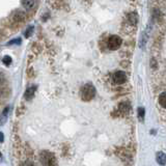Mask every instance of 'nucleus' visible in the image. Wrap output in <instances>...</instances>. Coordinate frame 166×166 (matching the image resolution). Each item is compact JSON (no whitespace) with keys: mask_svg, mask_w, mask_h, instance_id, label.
Listing matches in <instances>:
<instances>
[{"mask_svg":"<svg viewBox=\"0 0 166 166\" xmlns=\"http://www.w3.org/2000/svg\"><path fill=\"white\" fill-rule=\"evenodd\" d=\"M95 94V89L92 84H86L82 87L81 89V98L83 101L88 102L90 100L94 99Z\"/></svg>","mask_w":166,"mask_h":166,"instance_id":"f257e3e1","label":"nucleus"},{"mask_svg":"<svg viewBox=\"0 0 166 166\" xmlns=\"http://www.w3.org/2000/svg\"><path fill=\"white\" fill-rule=\"evenodd\" d=\"M41 162L43 166H55V158L49 152H43L41 154Z\"/></svg>","mask_w":166,"mask_h":166,"instance_id":"f03ea898","label":"nucleus"},{"mask_svg":"<svg viewBox=\"0 0 166 166\" xmlns=\"http://www.w3.org/2000/svg\"><path fill=\"white\" fill-rule=\"evenodd\" d=\"M107 45H108V48L112 51L114 50H117L119 48V46L122 45V39L119 36H111L108 39V42H107Z\"/></svg>","mask_w":166,"mask_h":166,"instance_id":"7ed1b4c3","label":"nucleus"},{"mask_svg":"<svg viewBox=\"0 0 166 166\" xmlns=\"http://www.w3.org/2000/svg\"><path fill=\"white\" fill-rule=\"evenodd\" d=\"M113 81L116 83V84H123V83L127 81V75H126L125 72L122 71L114 73V75H113Z\"/></svg>","mask_w":166,"mask_h":166,"instance_id":"20e7f679","label":"nucleus"},{"mask_svg":"<svg viewBox=\"0 0 166 166\" xmlns=\"http://www.w3.org/2000/svg\"><path fill=\"white\" fill-rule=\"evenodd\" d=\"M9 107H6L5 109L3 110V112L0 114V127H1V126H3L6 123L7 115H9Z\"/></svg>","mask_w":166,"mask_h":166,"instance_id":"39448f33","label":"nucleus"},{"mask_svg":"<svg viewBox=\"0 0 166 166\" xmlns=\"http://www.w3.org/2000/svg\"><path fill=\"white\" fill-rule=\"evenodd\" d=\"M36 89V86H31V87H29V88H27L26 92H25V95H24L25 99H26V100H31L32 98H33V95H34Z\"/></svg>","mask_w":166,"mask_h":166,"instance_id":"423d86ee","label":"nucleus"},{"mask_svg":"<svg viewBox=\"0 0 166 166\" xmlns=\"http://www.w3.org/2000/svg\"><path fill=\"white\" fill-rule=\"evenodd\" d=\"M128 21L132 25H136L138 22V15L134 12H130V14L128 15Z\"/></svg>","mask_w":166,"mask_h":166,"instance_id":"0eeeda50","label":"nucleus"},{"mask_svg":"<svg viewBox=\"0 0 166 166\" xmlns=\"http://www.w3.org/2000/svg\"><path fill=\"white\" fill-rule=\"evenodd\" d=\"M157 162L160 165H165L166 164V154L162 152H159L157 154Z\"/></svg>","mask_w":166,"mask_h":166,"instance_id":"6e6552de","label":"nucleus"},{"mask_svg":"<svg viewBox=\"0 0 166 166\" xmlns=\"http://www.w3.org/2000/svg\"><path fill=\"white\" fill-rule=\"evenodd\" d=\"M34 4H36V0H22V5L27 9H32Z\"/></svg>","mask_w":166,"mask_h":166,"instance_id":"1a4fd4ad","label":"nucleus"},{"mask_svg":"<svg viewBox=\"0 0 166 166\" xmlns=\"http://www.w3.org/2000/svg\"><path fill=\"white\" fill-rule=\"evenodd\" d=\"M159 104L160 106L163 108V109H166V92H162L160 95H159Z\"/></svg>","mask_w":166,"mask_h":166,"instance_id":"9d476101","label":"nucleus"},{"mask_svg":"<svg viewBox=\"0 0 166 166\" xmlns=\"http://www.w3.org/2000/svg\"><path fill=\"white\" fill-rule=\"evenodd\" d=\"M2 62H3L6 67H9V65L12 64V57L9 56V55H6V56H4L3 58H2Z\"/></svg>","mask_w":166,"mask_h":166,"instance_id":"9b49d317","label":"nucleus"},{"mask_svg":"<svg viewBox=\"0 0 166 166\" xmlns=\"http://www.w3.org/2000/svg\"><path fill=\"white\" fill-rule=\"evenodd\" d=\"M143 116H144V109L143 108H138V117H139V119L142 120Z\"/></svg>","mask_w":166,"mask_h":166,"instance_id":"f8f14e48","label":"nucleus"},{"mask_svg":"<svg viewBox=\"0 0 166 166\" xmlns=\"http://www.w3.org/2000/svg\"><path fill=\"white\" fill-rule=\"evenodd\" d=\"M32 30H33V27H29V28L27 29V31L25 32V36H26V37H29L30 36H31Z\"/></svg>","mask_w":166,"mask_h":166,"instance_id":"ddd939ff","label":"nucleus"},{"mask_svg":"<svg viewBox=\"0 0 166 166\" xmlns=\"http://www.w3.org/2000/svg\"><path fill=\"white\" fill-rule=\"evenodd\" d=\"M20 43H21V40L18 39V40H12V41L9 42V45H12V44H20Z\"/></svg>","mask_w":166,"mask_h":166,"instance_id":"4468645a","label":"nucleus"},{"mask_svg":"<svg viewBox=\"0 0 166 166\" xmlns=\"http://www.w3.org/2000/svg\"><path fill=\"white\" fill-rule=\"evenodd\" d=\"M22 166H33V164H32L31 161H26V162H25Z\"/></svg>","mask_w":166,"mask_h":166,"instance_id":"2eb2a0df","label":"nucleus"},{"mask_svg":"<svg viewBox=\"0 0 166 166\" xmlns=\"http://www.w3.org/2000/svg\"><path fill=\"white\" fill-rule=\"evenodd\" d=\"M3 140H4V135L2 132H0V143L3 142Z\"/></svg>","mask_w":166,"mask_h":166,"instance_id":"dca6fc26","label":"nucleus"},{"mask_svg":"<svg viewBox=\"0 0 166 166\" xmlns=\"http://www.w3.org/2000/svg\"><path fill=\"white\" fill-rule=\"evenodd\" d=\"M0 157H1V154H0Z\"/></svg>","mask_w":166,"mask_h":166,"instance_id":"f3484780","label":"nucleus"}]
</instances>
